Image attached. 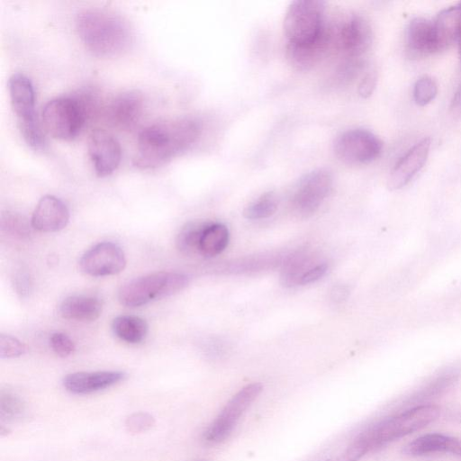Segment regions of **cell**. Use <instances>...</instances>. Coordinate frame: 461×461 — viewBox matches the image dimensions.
<instances>
[{"mask_svg":"<svg viewBox=\"0 0 461 461\" xmlns=\"http://www.w3.org/2000/svg\"><path fill=\"white\" fill-rule=\"evenodd\" d=\"M202 122L193 117L159 122L143 128L138 135L136 167L155 168L189 149L200 138Z\"/></svg>","mask_w":461,"mask_h":461,"instance_id":"cell-1","label":"cell"},{"mask_svg":"<svg viewBox=\"0 0 461 461\" xmlns=\"http://www.w3.org/2000/svg\"><path fill=\"white\" fill-rule=\"evenodd\" d=\"M77 33L85 46L99 57H114L131 43L128 23L120 15L103 9H87L76 19Z\"/></svg>","mask_w":461,"mask_h":461,"instance_id":"cell-2","label":"cell"},{"mask_svg":"<svg viewBox=\"0 0 461 461\" xmlns=\"http://www.w3.org/2000/svg\"><path fill=\"white\" fill-rule=\"evenodd\" d=\"M439 415L434 405H420L386 418L362 432L348 447L359 458L426 427Z\"/></svg>","mask_w":461,"mask_h":461,"instance_id":"cell-3","label":"cell"},{"mask_svg":"<svg viewBox=\"0 0 461 461\" xmlns=\"http://www.w3.org/2000/svg\"><path fill=\"white\" fill-rule=\"evenodd\" d=\"M95 103V97L88 93L50 100L41 113L46 131L59 140H73L80 133L94 112Z\"/></svg>","mask_w":461,"mask_h":461,"instance_id":"cell-4","label":"cell"},{"mask_svg":"<svg viewBox=\"0 0 461 461\" xmlns=\"http://www.w3.org/2000/svg\"><path fill=\"white\" fill-rule=\"evenodd\" d=\"M188 283L187 276L182 273L156 272L122 285L118 292V300L126 307H139L173 295L185 289Z\"/></svg>","mask_w":461,"mask_h":461,"instance_id":"cell-5","label":"cell"},{"mask_svg":"<svg viewBox=\"0 0 461 461\" xmlns=\"http://www.w3.org/2000/svg\"><path fill=\"white\" fill-rule=\"evenodd\" d=\"M8 91L24 140L34 149H44L45 139L35 113V94L32 81L22 73H14L9 77Z\"/></svg>","mask_w":461,"mask_h":461,"instance_id":"cell-6","label":"cell"},{"mask_svg":"<svg viewBox=\"0 0 461 461\" xmlns=\"http://www.w3.org/2000/svg\"><path fill=\"white\" fill-rule=\"evenodd\" d=\"M325 2L297 0L292 2L284 19V32L289 44L306 43L318 39L326 30Z\"/></svg>","mask_w":461,"mask_h":461,"instance_id":"cell-7","label":"cell"},{"mask_svg":"<svg viewBox=\"0 0 461 461\" xmlns=\"http://www.w3.org/2000/svg\"><path fill=\"white\" fill-rule=\"evenodd\" d=\"M333 183L332 173L319 167L303 176L291 198L293 211L301 217L313 214L330 194Z\"/></svg>","mask_w":461,"mask_h":461,"instance_id":"cell-8","label":"cell"},{"mask_svg":"<svg viewBox=\"0 0 461 461\" xmlns=\"http://www.w3.org/2000/svg\"><path fill=\"white\" fill-rule=\"evenodd\" d=\"M262 391L260 383H252L242 387L226 403L221 411L208 426L203 438L209 443H219L232 432L240 416L252 404Z\"/></svg>","mask_w":461,"mask_h":461,"instance_id":"cell-9","label":"cell"},{"mask_svg":"<svg viewBox=\"0 0 461 461\" xmlns=\"http://www.w3.org/2000/svg\"><path fill=\"white\" fill-rule=\"evenodd\" d=\"M336 156L347 164H366L382 152L383 142L366 129H351L340 133L334 141Z\"/></svg>","mask_w":461,"mask_h":461,"instance_id":"cell-10","label":"cell"},{"mask_svg":"<svg viewBox=\"0 0 461 461\" xmlns=\"http://www.w3.org/2000/svg\"><path fill=\"white\" fill-rule=\"evenodd\" d=\"M81 270L92 276L119 274L126 266L123 250L116 243L104 241L86 251L79 260Z\"/></svg>","mask_w":461,"mask_h":461,"instance_id":"cell-11","label":"cell"},{"mask_svg":"<svg viewBox=\"0 0 461 461\" xmlns=\"http://www.w3.org/2000/svg\"><path fill=\"white\" fill-rule=\"evenodd\" d=\"M88 153L98 176L111 175L119 166L122 148L112 134L104 131H95L88 141Z\"/></svg>","mask_w":461,"mask_h":461,"instance_id":"cell-12","label":"cell"},{"mask_svg":"<svg viewBox=\"0 0 461 461\" xmlns=\"http://www.w3.org/2000/svg\"><path fill=\"white\" fill-rule=\"evenodd\" d=\"M339 49L350 58H358L371 46L372 29L360 14H353L346 18L337 33Z\"/></svg>","mask_w":461,"mask_h":461,"instance_id":"cell-13","label":"cell"},{"mask_svg":"<svg viewBox=\"0 0 461 461\" xmlns=\"http://www.w3.org/2000/svg\"><path fill=\"white\" fill-rule=\"evenodd\" d=\"M143 111V97L136 90L117 95L108 104L105 116L108 122L119 130H131L140 121Z\"/></svg>","mask_w":461,"mask_h":461,"instance_id":"cell-14","label":"cell"},{"mask_svg":"<svg viewBox=\"0 0 461 461\" xmlns=\"http://www.w3.org/2000/svg\"><path fill=\"white\" fill-rule=\"evenodd\" d=\"M69 221L67 205L54 195H45L38 202L31 225L41 232H56L64 229Z\"/></svg>","mask_w":461,"mask_h":461,"instance_id":"cell-15","label":"cell"},{"mask_svg":"<svg viewBox=\"0 0 461 461\" xmlns=\"http://www.w3.org/2000/svg\"><path fill=\"white\" fill-rule=\"evenodd\" d=\"M430 139L424 138L410 149L391 171L388 186L399 189L406 185L422 168L429 156Z\"/></svg>","mask_w":461,"mask_h":461,"instance_id":"cell-16","label":"cell"},{"mask_svg":"<svg viewBox=\"0 0 461 461\" xmlns=\"http://www.w3.org/2000/svg\"><path fill=\"white\" fill-rule=\"evenodd\" d=\"M122 371L76 372L63 378V386L74 394H89L109 388L122 380Z\"/></svg>","mask_w":461,"mask_h":461,"instance_id":"cell-17","label":"cell"},{"mask_svg":"<svg viewBox=\"0 0 461 461\" xmlns=\"http://www.w3.org/2000/svg\"><path fill=\"white\" fill-rule=\"evenodd\" d=\"M331 40V33L326 28L325 32L315 41L286 44V58L290 65L297 70L312 68L324 55Z\"/></svg>","mask_w":461,"mask_h":461,"instance_id":"cell-18","label":"cell"},{"mask_svg":"<svg viewBox=\"0 0 461 461\" xmlns=\"http://www.w3.org/2000/svg\"><path fill=\"white\" fill-rule=\"evenodd\" d=\"M406 47L414 58L438 52L433 22L420 17L412 19L407 30Z\"/></svg>","mask_w":461,"mask_h":461,"instance_id":"cell-19","label":"cell"},{"mask_svg":"<svg viewBox=\"0 0 461 461\" xmlns=\"http://www.w3.org/2000/svg\"><path fill=\"white\" fill-rule=\"evenodd\" d=\"M403 453L411 456H421L435 453L461 456V441L440 433L425 434L407 444L403 448Z\"/></svg>","mask_w":461,"mask_h":461,"instance_id":"cell-20","label":"cell"},{"mask_svg":"<svg viewBox=\"0 0 461 461\" xmlns=\"http://www.w3.org/2000/svg\"><path fill=\"white\" fill-rule=\"evenodd\" d=\"M438 50L448 49L457 41L461 32V3L442 10L433 22Z\"/></svg>","mask_w":461,"mask_h":461,"instance_id":"cell-21","label":"cell"},{"mask_svg":"<svg viewBox=\"0 0 461 461\" xmlns=\"http://www.w3.org/2000/svg\"><path fill=\"white\" fill-rule=\"evenodd\" d=\"M102 302L94 296L72 295L64 299L59 306L60 315L68 320L93 321L102 313Z\"/></svg>","mask_w":461,"mask_h":461,"instance_id":"cell-22","label":"cell"},{"mask_svg":"<svg viewBox=\"0 0 461 461\" xmlns=\"http://www.w3.org/2000/svg\"><path fill=\"white\" fill-rule=\"evenodd\" d=\"M112 330L120 339L137 344L143 341L148 334V324L140 317L133 315H120L113 319Z\"/></svg>","mask_w":461,"mask_h":461,"instance_id":"cell-23","label":"cell"},{"mask_svg":"<svg viewBox=\"0 0 461 461\" xmlns=\"http://www.w3.org/2000/svg\"><path fill=\"white\" fill-rule=\"evenodd\" d=\"M228 228L219 222H209L205 228L199 247V254L212 258L221 253L229 243Z\"/></svg>","mask_w":461,"mask_h":461,"instance_id":"cell-24","label":"cell"},{"mask_svg":"<svg viewBox=\"0 0 461 461\" xmlns=\"http://www.w3.org/2000/svg\"><path fill=\"white\" fill-rule=\"evenodd\" d=\"M209 221H193L185 223L176 239L178 250L187 256L199 254L200 241Z\"/></svg>","mask_w":461,"mask_h":461,"instance_id":"cell-25","label":"cell"},{"mask_svg":"<svg viewBox=\"0 0 461 461\" xmlns=\"http://www.w3.org/2000/svg\"><path fill=\"white\" fill-rule=\"evenodd\" d=\"M27 413L23 400L15 393L2 390L0 393V418L2 422L14 423L22 420Z\"/></svg>","mask_w":461,"mask_h":461,"instance_id":"cell-26","label":"cell"},{"mask_svg":"<svg viewBox=\"0 0 461 461\" xmlns=\"http://www.w3.org/2000/svg\"><path fill=\"white\" fill-rule=\"evenodd\" d=\"M277 209V200L274 192L261 194L243 211V216L249 220H259L273 215Z\"/></svg>","mask_w":461,"mask_h":461,"instance_id":"cell-27","label":"cell"},{"mask_svg":"<svg viewBox=\"0 0 461 461\" xmlns=\"http://www.w3.org/2000/svg\"><path fill=\"white\" fill-rule=\"evenodd\" d=\"M438 86L435 80L428 76L420 77L413 87V99L420 106L429 104L437 95Z\"/></svg>","mask_w":461,"mask_h":461,"instance_id":"cell-28","label":"cell"},{"mask_svg":"<svg viewBox=\"0 0 461 461\" xmlns=\"http://www.w3.org/2000/svg\"><path fill=\"white\" fill-rule=\"evenodd\" d=\"M2 228L10 235L24 239L30 235L31 228L26 219L17 213L7 212L2 218Z\"/></svg>","mask_w":461,"mask_h":461,"instance_id":"cell-29","label":"cell"},{"mask_svg":"<svg viewBox=\"0 0 461 461\" xmlns=\"http://www.w3.org/2000/svg\"><path fill=\"white\" fill-rule=\"evenodd\" d=\"M27 351V347L18 339L10 335H0V357L1 358H14L23 356Z\"/></svg>","mask_w":461,"mask_h":461,"instance_id":"cell-30","label":"cell"},{"mask_svg":"<svg viewBox=\"0 0 461 461\" xmlns=\"http://www.w3.org/2000/svg\"><path fill=\"white\" fill-rule=\"evenodd\" d=\"M52 350L59 357H66L75 351L73 340L65 333L55 332L50 338Z\"/></svg>","mask_w":461,"mask_h":461,"instance_id":"cell-31","label":"cell"},{"mask_svg":"<svg viewBox=\"0 0 461 461\" xmlns=\"http://www.w3.org/2000/svg\"><path fill=\"white\" fill-rule=\"evenodd\" d=\"M154 423V418L150 414L140 411L128 417L126 427L130 432L140 433L149 429Z\"/></svg>","mask_w":461,"mask_h":461,"instance_id":"cell-32","label":"cell"},{"mask_svg":"<svg viewBox=\"0 0 461 461\" xmlns=\"http://www.w3.org/2000/svg\"><path fill=\"white\" fill-rule=\"evenodd\" d=\"M328 266L325 263H320L309 268L301 277L299 285H304L320 280L327 272Z\"/></svg>","mask_w":461,"mask_h":461,"instance_id":"cell-33","label":"cell"},{"mask_svg":"<svg viewBox=\"0 0 461 461\" xmlns=\"http://www.w3.org/2000/svg\"><path fill=\"white\" fill-rule=\"evenodd\" d=\"M376 85V75L375 72L367 73L363 79L361 80L358 86L359 95L366 98L370 96L375 87Z\"/></svg>","mask_w":461,"mask_h":461,"instance_id":"cell-34","label":"cell"},{"mask_svg":"<svg viewBox=\"0 0 461 461\" xmlns=\"http://www.w3.org/2000/svg\"><path fill=\"white\" fill-rule=\"evenodd\" d=\"M15 289L21 296H26L31 291V279L27 273L19 272L14 277Z\"/></svg>","mask_w":461,"mask_h":461,"instance_id":"cell-35","label":"cell"},{"mask_svg":"<svg viewBox=\"0 0 461 461\" xmlns=\"http://www.w3.org/2000/svg\"><path fill=\"white\" fill-rule=\"evenodd\" d=\"M450 110L454 115L461 116V83L454 94L450 104Z\"/></svg>","mask_w":461,"mask_h":461,"instance_id":"cell-36","label":"cell"},{"mask_svg":"<svg viewBox=\"0 0 461 461\" xmlns=\"http://www.w3.org/2000/svg\"><path fill=\"white\" fill-rule=\"evenodd\" d=\"M348 294V290L346 286L337 285L331 291V299L335 302H341L344 300Z\"/></svg>","mask_w":461,"mask_h":461,"instance_id":"cell-37","label":"cell"},{"mask_svg":"<svg viewBox=\"0 0 461 461\" xmlns=\"http://www.w3.org/2000/svg\"><path fill=\"white\" fill-rule=\"evenodd\" d=\"M338 461H358L352 455H350L348 451L344 453V455Z\"/></svg>","mask_w":461,"mask_h":461,"instance_id":"cell-38","label":"cell"},{"mask_svg":"<svg viewBox=\"0 0 461 461\" xmlns=\"http://www.w3.org/2000/svg\"><path fill=\"white\" fill-rule=\"evenodd\" d=\"M457 42H458L459 57H460V59H461V32L459 33V36H458V39H457Z\"/></svg>","mask_w":461,"mask_h":461,"instance_id":"cell-39","label":"cell"},{"mask_svg":"<svg viewBox=\"0 0 461 461\" xmlns=\"http://www.w3.org/2000/svg\"><path fill=\"white\" fill-rule=\"evenodd\" d=\"M327 461H330V460H327Z\"/></svg>","mask_w":461,"mask_h":461,"instance_id":"cell-40","label":"cell"}]
</instances>
